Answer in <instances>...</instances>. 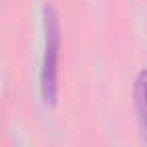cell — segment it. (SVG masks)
Returning a JSON list of instances; mask_svg holds the SVG:
<instances>
[{
	"mask_svg": "<svg viewBox=\"0 0 147 147\" xmlns=\"http://www.w3.org/2000/svg\"><path fill=\"white\" fill-rule=\"evenodd\" d=\"M63 30L59 12L53 6L42 10V57L38 71V91L45 107H55L59 99V75H61V49Z\"/></svg>",
	"mask_w": 147,
	"mask_h": 147,
	"instance_id": "6da1fadb",
	"label": "cell"
},
{
	"mask_svg": "<svg viewBox=\"0 0 147 147\" xmlns=\"http://www.w3.org/2000/svg\"><path fill=\"white\" fill-rule=\"evenodd\" d=\"M133 105L141 137L147 141V69L139 71L133 81Z\"/></svg>",
	"mask_w": 147,
	"mask_h": 147,
	"instance_id": "7a4b0ae2",
	"label": "cell"
}]
</instances>
